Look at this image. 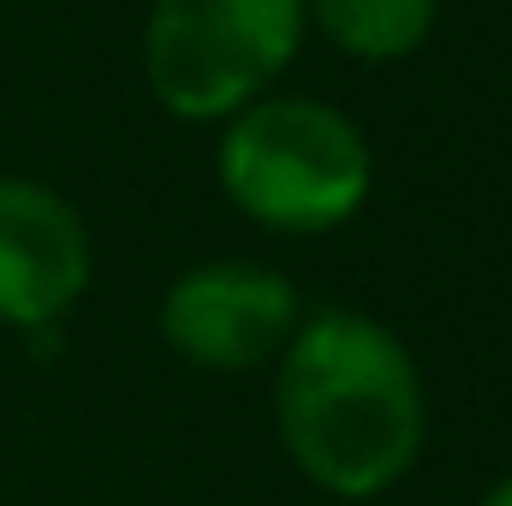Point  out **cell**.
<instances>
[{
	"instance_id": "5",
	"label": "cell",
	"mask_w": 512,
	"mask_h": 506,
	"mask_svg": "<svg viewBox=\"0 0 512 506\" xmlns=\"http://www.w3.org/2000/svg\"><path fill=\"white\" fill-rule=\"evenodd\" d=\"M84 215L42 179L0 173V322L18 334L60 328L90 286Z\"/></svg>"
},
{
	"instance_id": "2",
	"label": "cell",
	"mask_w": 512,
	"mask_h": 506,
	"mask_svg": "<svg viewBox=\"0 0 512 506\" xmlns=\"http://www.w3.org/2000/svg\"><path fill=\"white\" fill-rule=\"evenodd\" d=\"M221 191L239 215L268 233L316 239L346 227L376 185V155L364 126L316 96H256L215 143Z\"/></svg>"
},
{
	"instance_id": "1",
	"label": "cell",
	"mask_w": 512,
	"mask_h": 506,
	"mask_svg": "<svg viewBox=\"0 0 512 506\" xmlns=\"http://www.w3.org/2000/svg\"><path fill=\"white\" fill-rule=\"evenodd\" d=\"M274 429L292 471L322 495H387L411 477L429 435V393L411 346L364 310H304L274 358Z\"/></svg>"
},
{
	"instance_id": "6",
	"label": "cell",
	"mask_w": 512,
	"mask_h": 506,
	"mask_svg": "<svg viewBox=\"0 0 512 506\" xmlns=\"http://www.w3.org/2000/svg\"><path fill=\"white\" fill-rule=\"evenodd\" d=\"M435 18L441 0H304V24H316L334 54L364 66L411 60L435 36Z\"/></svg>"
},
{
	"instance_id": "7",
	"label": "cell",
	"mask_w": 512,
	"mask_h": 506,
	"mask_svg": "<svg viewBox=\"0 0 512 506\" xmlns=\"http://www.w3.org/2000/svg\"><path fill=\"white\" fill-rule=\"evenodd\" d=\"M477 506H512V477H501V483H495V489H489Z\"/></svg>"
},
{
	"instance_id": "4",
	"label": "cell",
	"mask_w": 512,
	"mask_h": 506,
	"mask_svg": "<svg viewBox=\"0 0 512 506\" xmlns=\"http://www.w3.org/2000/svg\"><path fill=\"white\" fill-rule=\"evenodd\" d=\"M304 322V298L280 268H262L245 256L197 262L185 268L155 310V328L173 358L209 376H251L274 370L286 340Z\"/></svg>"
},
{
	"instance_id": "3",
	"label": "cell",
	"mask_w": 512,
	"mask_h": 506,
	"mask_svg": "<svg viewBox=\"0 0 512 506\" xmlns=\"http://www.w3.org/2000/svg\"><path fill=\"white\" fill-rule=\"evenodd\" d=\"M304 48V0H149L143 84L185 126H221Z\"/></svg>"
}]
</instances>
